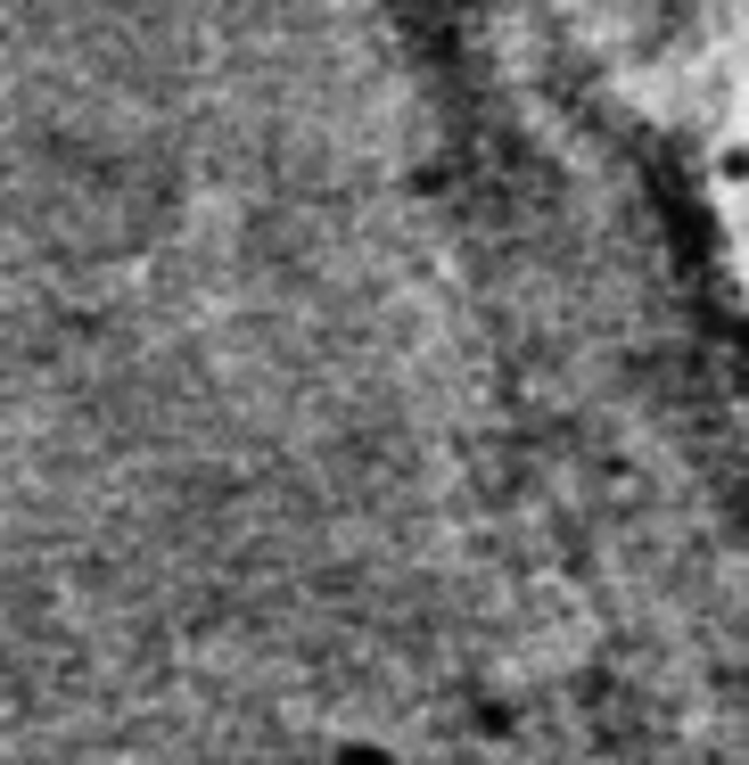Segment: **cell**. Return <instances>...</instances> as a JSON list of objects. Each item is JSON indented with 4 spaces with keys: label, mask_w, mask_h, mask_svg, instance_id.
Instances as JSON below:
<instances>
[{
    "label": "cell",
    "mask_w": 749,
    "mask_h": 765,
    "mask_svg": "<svg viewBox=\"0 0 749 765\" xmlns=\"http://www.w3.org/2000/svg\"><path fill=\"white\" fill-rule=\"evenodd\" d=\"M346 765H387V757H371V749H363V757H346Z\"/></svg>",
    "instance_id": "cell-1"
}]
</instances>
